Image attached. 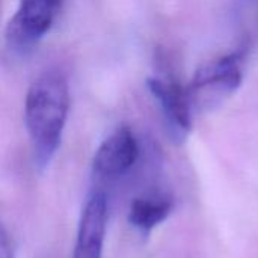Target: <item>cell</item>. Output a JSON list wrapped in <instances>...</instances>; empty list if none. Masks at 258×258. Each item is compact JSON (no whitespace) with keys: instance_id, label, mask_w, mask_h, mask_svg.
Returning a JSON list of instances; mask_svg holds the SVG:
<instances>
[{"instance_id":"6da1fadb","label":"cell","mask_w":258,"mask_h":258,"mask_svg":"<svg viewBox=\"0 0 258 258\" xmlns=\"http://www.w3.org/2000/svg\"><path fill=\"white\" fill-rule=\"evenodd\" d=\"M68 112L70 86L65 74L59 70L45 71L30 85L24 101V124L41 171L59 150Z\"/></svg>"},{"instance_id":"7a4b0ae2","label":"cell","mask_w":258,"mask_h":258,"mask_svg":"<svg viewBox=\"0 0 258 258\" xmlns=\"http://www.w3.org/2000/svg\"><path fill=\"white\" fill-rule=\"evenodd\" d=\"M246 51L237 50L201 65L187 91L194 112H210L230 100L243 83Z\"/></svg>"},{"instance_id":"3957f363","label":"cell","mask_w":258,"mask_h":258,"mask_svg":"<svg viewBox=\"0 0 258 258\" xmlns=\"http://www.w3.org/2000/svg\"><path fill=\"white\" fill-rule=\"evenodd\" d=\"M62 0H20L6 26V45L15 54H27L51 29Z\"/></svg>"},{"instance_id":"277c9868","label":"cell","mask_w":258,"mask_h":258,"mask_svg":"<svg viewBox=\"0 0 258 258\" xmlns=\"http://www.w3.org/2000/svg\"><path fill=\"white\" fill-rule=\"evenodd\" d=\"M147 88L157 101L172 142L183 144L192 132V106L186 88L174 77H150Z\"/></svg>"},{"instance_id":"5b68a950","label":"cell","mask_w":258,"mask_h":258,"mask_svg":"<svg viewBox=\"0 0 258 258\" xmlns=\"http://www.w3.org/2000/svg\"><path fill=\"white\" fill-rule=\"evenodd\" d=\"M141 147L130 127H119L97 148L92 169L100 178H118L125 175L139 160Z\"/></svg>"},{"instance_id":"8992f818","label":"cell","mask_w":258,"mask_h":258,"mask_svg":"<svg viewBox=\"0 0 258 258\" xmlns=\"http://www.w3.org/2000/svg\"><path fill=\"white\" fill-rule=\"evenodd\" d=\"M107 230V198L103 190L88 195L77 227L73 258H101Z\"/></svg>"},{"instance_id":"52a82bcc","label":"cell","mask_w":258,"mask_h":258,"mask_svg":"<svg viewBox=\"0 0 258 258\" xmlns=\"http://www.w3.org/2000/svg\"><path fill=\"white\" fill-rule=\"evenodd\" d=\"M174 203L166 195L135 198L128 210V222L142 233H150L171 215Z\"/></svg>"},{"instance_id":"ba28073f","label":"cell","mask_w":258,"mask_h":258,"mask_svg":"<svg viewBox=\"0 0 258 258\" xmlns=\"http://www.w3.org/2000/svg\"><path fill=\"white\" fill-rule=\"evenodd\" d=\"M0 258H14L9 234L3 228H0Z\"/></svg>"},{"instance_id":"9c48e42d","label":"cell","mask_w":258,"mask_h":258,"mask_svg":"<svg viewBox=\"0 0 258 258\" xmlns=\"http://www.w3.org/2000/svg\"><path fill=\"white\" fill-rule=\"evenodd\" d=\"M252 2H254V3H257V5H258V0H252Z\"/></svg>"}]
</instances>
